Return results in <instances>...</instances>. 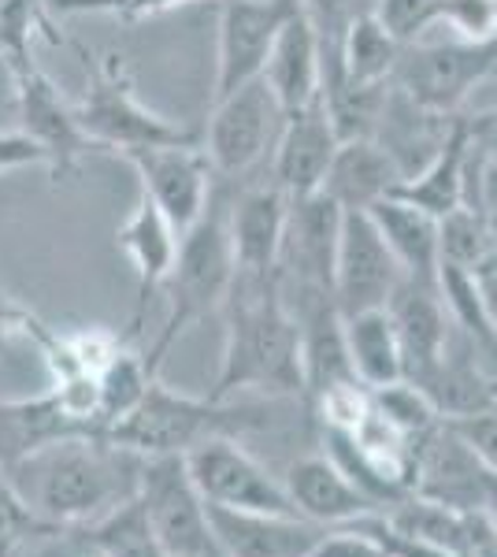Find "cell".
<instances>
[{
	"instance_id": "cell-1",
	"label": "cell",
	"mask_w": 497,
	"mask_h": 557,
	"mask_svg": "<svg viewBox=\"0 0 497 557\" xmlns=\"http://www.w3.org/2000/svg\"><path fill=\"white\" fill-rule=\"evenodd\" d=\"M141 465L146 457L112 443L108 435L83 431L41 446L4 475L45 524L89 528L123 502L138 498Z\"/></svg>"
},
{
	"instance_id": "cell-2",
	"label": "cell",
	"mask_w": 497,
	"mask_h": 557,
	"mask_svg": "<svg viewBox=\"0 0 497 557\" xmlns=\"http://www.w3.org/2000/svg\"><path fill=\"white\" fill-rule=\"evenodd\" d=\"M223 317H227V343L208 398L231 401L241 391H264L271 398L305 394L301 331L275 272H234Z\"/></svg>"
},
{
	"instance_id": "cell-3",
	"label": "cell",
	"mask_w": 497,
	"mask_h": 557,
	"mask_svg": "<svg viewBox=\"0 0 497 557\" xmlns=\"http://www.w3.org/2000/svg\"><path fill=\"white\" fill-rule=\"evenodd\" d=\"M231 197L234 183L215 178L212 197H208L201 220L178 235L175 268L167 275V320L157 343L146 354V364L160 375L167 354L175 349L178 338L186 335L194 323H201L208 312L223 309L234 283V242H231Z\"/></svg>"
},
{
	"instance_id": "cell-4",
	"label": "cell",
	"mask_w": 497,
	"mask_h": 557,
	"mask_svg": "<svg viewBox=\"0 0 497 557\" xmlns=\"http://www.w3.org/2000/svg\"><path fill=\"white\" fill-rule=\"evenodd\" d=\"M264 424L257 406H231L215 398H189L152 380L146 398L138 401L120 424L104 431L112 443L126 446L138 457H186L208 438H238Z\"/></svg>"
},
{
	"instance_id": "cell-5",
	"label": "cell",
	"mask_w": 497,
	"mask_h": 557,
	"mask_svg": "<svg viewBox=\"0 0 497 557\" xmlns=\"http://www.w3.org/2000/svg\"><path fill=\"white\" fill-rule=\"evenodd\" d=\"M75 115L97 149L131 152L152 146H201L204 141V131H189L141 104L126 57L120 52H108L94 67L83 101L75 104Z\"/></svg>"
},
{
	"instance_id": "cell-6",
	"label": "cell",
	"mask_w": 497,
	"mask_h": 557,
	"mask_svg": "<svg viewBox=\"0 0 497 557\" xmlns=\"http://www.w3.org/2000/svg\"><path fill=\"white\" fill-rule=\"evenodd\" d=\"M286 127V108L271 94L264 78L234 89L223 101H212V115L204 127V157L215 178L238 183L257 172L278 146V134Z\"/></svg>"
},
{
	"instance_id": "cell-7",
	"label": "cell",
	"mask_w": 497,
	"mask_h": 557,
	"mask_svg": "<svg viewBox=\"0 0 497 557\" xmlns=\"http://www.w3.org/2000/svg\"><path fill=\"white\" fill-rule=\"evenodd\" d=\"M494 67L497 41H405L390 86L423 112L457 115L460 104L472 97V89L494 78Z\"/></svg>"
},
{
	"instance_id": "cell-8",
	"label": "cell",
	"mask_w": 497,
	"mask_h": 557,
	"mask_svg": "<svg viewBox=\"0 0 497 557\" xmlns=\"http://www.w3.org/2000/svg\"><path fill=\"white\" fill-rule=\"evenodd\" d=\"M186 469L204 506L249 517H301L283 480L271 475L238 438H208L186 454Z\"/></svg>"
},
{
	"instance_id": "cell-9",
	"label": "cell",
	"mask_w": 497,
	"mask_h": 557,
	"mask_svg": "<svg viewBox=\"0 0 497 557\" xmlns=\"http://www.w3.org/2000/svg\"><path fill=\"white\" fill-rule=\"evenodd\" d=\"M138 502L149 517V528L167 557H204L212 546L208 506L197 491L186 457H146L138 483Z\"/></svg>"
},
{
	"instance_id": "cell-10",
	"label": "cell",
	"mask_w": 497,
	"mask_h": 557,
	"mask_svg": "<svg viewBox=\"0 0 497 557\" xmlns=\"http://www.w3.org/2000/svg\"><path fill=\"white\" fill-rule=\"evenodd\" d=\"M297 8L301 0H223L212 101H223L234 89L264 78L271 49Z\"/></svg>"
},
{
	"instance_id": "cell-11",
	"label": "cell",
	"mask_w": 497,
	"mask_h": 557,
	"mask_svg": "<svg viewBox=\"0 0 497 557\" xmlns=\"http://www.w3.org/2000/svg\"><path fill=\"white\" fill-rule=\"evenodd\" d=\"M341 220H346V209H338L323 190L309 197H290L286 235L275 264L283 294H334V257H338Z\"/></svg>"
},
{
	"instance_id": "cell-12",
	"label": "cell",
	"mask_w": 497,
	"mask_h": 557,
	"mask_svg": "<svg viewBox=\"0 0 497 557\" xmlns=\"http://www.w3.org/2000/svg\"><path fill=\"white\" fill-rule=\"evenodd\" d=\"M15 83V104H20V131L45 152L52 183H67L78 172L86 152H94V138L83 131L75 115V104L60 97L52 78L38 64L23 67L12 75Z\"/></svg>"
},
{
	"instance_id": "cell-13",
	"label": "cell",
	"mask_w": 497,
	"mask_h": 557,
	"mask_svg": "<svg viewBox=\"0 0 497 557\" xmlns=\"http://www.w3.org/2000/svg\"><path fill=\"white\" fill-rule=\"evenodd\" d=\"M401 264L375 227L372 212H346L334 257V305L341 317L364 309H386L401 286Z\"/></svg>"
},
{
	"instance_id": "cell-14",
	"label": "cell",
	"mask_w": 497,
	"mask_h": 557,
	"mask_svg": "<svg viewBox=\"0 0 497 557\" xmlns=\"http://www.w3.org/2000/svg\"><path fill=\"white\" fill-rule=\"evenodd\" d=\"M141 178V194L152 197L167 223L186 235L201 220L208 197H212L215 172L201 146H152L123 152Z\"/></svg>"
},
{
	"instance_id": "cell-15",
	"label": "cell",
	"mask_w": 497,
	"mask_h": 557,
	"mask_svg": "<svg viewBox=\"0 0 497 557\" xmlns=\"http://www.w3.org/2000/svg\"><path fill=\"white\" fill-rule=\"evenodd\" d=\"M486 469L475 457L472 446L457 435L449 420H442L415 438V472H412V494L438 506H449L457 513L483 509L486 498Z\"/></svg>"
},
{
	"instance_id": "cell-16",
	"label": "cell",
	"mask_w": 497,
	"mask_h": 557,
	"mask_svg": "<svg viewBox=\"0 0 497 557\" xmlns=\"http://www.w3.org/2000/svg\"><path fill=\"white\" fill-rule=\"evenodd\" d=\"M341 138L320 94L315 101L286 115V127L278 134L275 152H271V183H278L290 197L320 194Z\"/></svg>"
},
{
	"instance_id": "cell-17",
	"label": "cell",
	"mask_w": 497,
	"mask_h": 557,
	"mask_svg": "<svg viewBox=\"0 0 497 557\" xmlns=\"http://www.w3.org/2000/svg\"><path fill=\"white\" fill-rule=\"evenodd\" d=\"M283 487L297 506V513L320 528H346L352 520L383 509L331 454L294 461L283 475Z\"/></svg>"
},
{
	"instance_id": "cell-18",
	"label": "cell",
	"mask_w": 497,
	"mask_h": 557,
	"mask_svg": "<svg viewBox=\"0 0 497 557\" xmlns=\"http://www.w3.org/2000/svg\"><path fill=\"white\" fill-rule=\"evenodd\" d=\"M290 194L278 183H252L231 197V242L238 272L268 275L278 264V246L286 235Z\"/></svg>"
},
{
	"instance_id": "cell-19",
	"label": "cell",
	"mask_w": 497,
	"mask_h": 557,
	"mask_svg": "<svg viewBox=\"0 0 497 557\" xmlns=\"http://www.w3.org/2000/svg\"><path fill=\"white\" fill-rule=\"evenodd\" d=\"M472 157H475L472 127H468V115L457 112L446 127V138L438 141L435 157H431L420 172L401 178L390 197H397V201H405V205H415V209L442 220V215H449L468 201Z\"/></svg>"
},
{
	"instance_id": "cell-20",
	"label": "cell",
	"mask_w": 497,
	"mask_h": 557,
	"mask_svg": "<svg viewBox=\"0 0 497 557\" xmlns=\"http://www.w3.org/2000/svg\"><path fill=\"white\" fill-rule=\"evenodd\" d=\"M390 320L397 327V343H401L405 380L423 383L431 368L442 361L449 343V312L442 301L438 286L415 283V278H401V286L390 298Z\"/></svg>"
},
{
	"instance_id": "cell-21",
	"label": "cell",
	"mask_w": 497,
	"mask_h": 557,
	"mask_svg": "<svg viewBox=\"0 0 497 557\" xmlns=\"http://www.w3.org/2000/svg\"><path fill=\"white\" fill-rule=\"evenodd\" d=\"M115 238H120L126 257L134 260V272H138V298H134V317H131V327H126V338H123V343H131V338H138L141 327H146L152 294L167 283L171 268H175L178 231L171 227L167 215L152 205V197L141 194L131 212V220L123 223Z\"/></svg>"
},
{
	"instance_id": "cell-22",
	"label": "cell",
	"mask_w": 497,
	"mask_h": 557,
	"mask_svg": "<svg viewBox=\"0 0 497 557\" xmlns=\"http://www.w3.org/2000/svg\"><path fill=\"white\" fill-rule=\"evenodd\" d=\"M212 543L227 557H309L327 528L305 517H249L208 506Z\"/></svg>"
},
{
	"instance_id": "cell-23",
	"label": "cell",
	"mask_w": 497,
	"mask_h": 557,
	"mask_svg": "<svg viewBox=\"0 0 497 557\" xmlns=\"http://www.w3.org/2000/svg\"><path fill=\"white\" fill-rule=\"evenodd\" d=\"M397 183H401V168L383 141L357 138L341 141L334 152L327 178H323V194L346 212H368L383 197H390Z\"/></svg>"
},
{
	"instance_id": "cell-24",
	"label": "cell",
	"mask_w": 497,
	"mask_h": 557,
	"mask_svg": "<svg viewBox=\"0 0 497 557\" xmlns=\"http://www.w3.org/2000/svg\"><path fill=\"white\" fill-rule=\"evenodd\" d=\"M264 83L271 94L278 97V104L286 108V115L305 108L309 101L320 97L323 83V57H320V38H315V26L305 12V4L286 20L283 34H278L275 49L268 57Z\"/></svg>"
},
{
	"instance_id": "cell-25",
	"label": "cell",
	"mask_w": 497,
	"mask_h": 557,
	"mask_svg": "<svg viewBox=\"0 0 497 557\" xmlns=\"http://www.w3.org/2000/svg\"><path fill=\"white\" fill-rule=\"evenodd\" d=\"M83 431L86 428L71 417L57 391L38 394V398L0 401V472L15 469L30 454H38L41 446L67 435H83Z\"/></svg>"
},
{
	"instance_id": "cell-26",
	"label": "cell",
	"mask_w": 497,
	"mask_h": 557,
	"mask_svg": "<svg viewBox=\"0 0 497 557\" xmlns=\"http://www.w3.org/2000/svg\"><path fill=\"white\" fill-rule=\"evenodd\" d=\"M368 212H372L375 227L383 231L386 246L394 249L405 278L438 286L442 246H438V220L435 215L415 209V205L397 201V197H383V201L372 205Z\"/></svg>"
},
{
	"instance_id": "cell-27",
	"label": "cell",
	"mask_w": 497,
	"mask_h": 557,
	"mask_svg": "<svg viewBox=\"0 0 497 557\" xmlns=\"http://www.w3.org/2000/svg\"><path fill=\"white\" fill-rule=\"evenodd\" d=\"M346 327V349H349V364L352 375L368 386H390L397 380H405V361H401V343H397V327L390 320V309H364L341 317Z\"/></svg>"
},
{
	"instance_id": "cell-28",
	"label": "cell",
	"mask_w": 497,
	"mask_h": 557,
	"mask_svg": "<svg viewBox=\"0 0 497 557\" xmlns=\"http://www.w3.org/2000/svg\"><path fill=\"white\" fill-rule=\"evenodd\" d=\"M405 41L386 26L378 15H368V20L352 23L346 41L338 49V64H331L323 71V83L331 78H349V83L360 86H390L394 67L401 60ZM320 83V86H323Z\"/></svg>"
},
{
	"instance_id": "cell-29",
	"label": "cell",
	"mask_w": 497,
	"mask_h": 557,
	"mask_svg": "<svg viewBox=\"0 0 497 557\" xmlns=\"http://www.w3.org/2000/svg\"><path fill=\"white\" fill-rule=\"evenodd\" d=\"M438 246H442V264L464 268V272H479V268L494 264L497 249L490 235V212L475 209V205H460L449 215H442Z\"/></svg>"
},
{
	"instance_id": "cell-30",
	"label": "cell",
	"mask_w": 497,
	"mask_h": 557,
	"mask_svg": "<svg viewBox=\"0 0 497 557\" xmlns=\"http://www.w3.org/2000/svg\"><path fill=\"white\" fill-rule=\"evenodd\" d=\"M152 380H160V375L146 364V357L134 354V349H126V346L101 368V375H97V391H101V401H97L101 435L112 424H120L126 412L146 398Z\"/></svg>"
},
{
	"instance_id": "cell-31",
	"label": "cell",
	"mask_w": 497,
	"mask_h": 557,
	"mask_svg": "<svg viewBox=\"0 0 497 557\" xmlns=\"http://www.w3.org/2000/svg\"><path fill=\"white\" fill-rule=\"evenodd\" d=\"M34 30H45L52 45H67V38L57 34L45 0H0V57L12 75L34 64Z\"/></svg>"
},
{
	"instance_id": "cell-32",
	"label": "cell",
	"mask_w": 497,
	"mask_h": 557,
	"mask_svg": "<svg viewBox=\"0 0 497 557\" xmlns=\"http://www.w3.org/2000/svg\"><path fill=\"white\" fill-rule=\"evenodd\" d=\"M89 532L108 550V557H167L164 546L152 535L149 517L138 498L123 502L120 509H112L97 524H89Z\"/></svg>"
},
{
	"instance_id": "cell-33",
	"label": "cell",
	"mask_w": 497,
	"mask_h": 557,
	"mask_svg": "<svg viewBox=\"0 0 497 557\" xmlns=\"http://www.w3.org/2000/svg\"><path fill=\"white\" fill-rule=\"evenodd\" d=\"M372 401H375L378 417H383L390 428L401 431L405 438H412V443L420 435H427L435 424H442V412L435 409V401H431L427 394L409 380L378 386V391H372Z\"/></svg>"
},
{
	"instance_id": "cell-34",
	"label": "cell",
	"mask_w": 497,
	"mask_h": 557,
	"mask_svg": "<svg viewBox=\"0 0 497 557\" xmlns=\"http://www.w3.org/2000/svg\"><path fill=\"white\" fill-rule=\"evenodd\" d=\"M301 4L315 26L323 71H327L331 64H338V49H341V41H346L349 26L368 20V15H378L383 0H301Z\"/></svg>"
},
{
	"instance_id": "cell-35",
	"label": "cell",
	"mask_w": 497,
	"mask_h": 557,
	"mask_svg": "<svg viewBox=\"0 0 497 557\" xmlns=\"http://www.w3.org/2000/svg\"><path fill=\"white\" fill-rule=\"evenodd\" d=\"M49 528L52 524H45L12 487V480L0 472V557H26Z\"/></svg>"
},
{
	"instance_id": "cell-36",
	"label": "cell",
	"mask_w": 497,
	"mask_h": 557,
	"mask_svg": "<svg viewBox=\"0 0 497 557\" xmlns=\"http://www.w3.org/2000/svg\"><path fill=\"white\" fill-rule=\"evenodd\" d=\"M435 26H446L457 41H497V0H442Z\"/></svg>"
},
{
	"instance_id": "cell-37",
	"label": "cell",
	"mask_w": 497,
	"mask_h": 557,
	"mask_svg": "<svg viewBox=\"0 0 497 557\" xmlns=\"http://www.w3.org/2000/svg\"><path fill=\"white\" fill-rule=\"evenodd\" d=\"M49 12L60 15H115L123 23H138L149 15H160L178 4H197V0H45Z\"/></svg>"
},
{
	"instance_id": "cell-38",
	"label": "cell",
	"mask_w": 497,
	"mask_h": 557,
	"mask_svg": "<svg viewBox=\"0 0 497 557\" xmlns=\"http://www.w3.org/2000/svg\"><path fill=\"white\" fill-rule=\"evenodd\" d=\"M442 0H383L378 20H383L401 41H420L427 26H435Z\"/></svg>"
},
{
	"instance_id": "cell-39",
	"label": "cell",
	"mask_w": 497,
	"mask_h": 557,
	"mask_svg": "<svg viewBox=\"0 0 497 557\" xmlns=\"http://www.w3.org/2000/svg\"><path fill=\"white\" fill-rule=\"evenodd\" d=\"M26 557H108L89 528H49Z\"/></svg>"
},
{
	"instance_id": "cell-40",
	"label": "cell",
	"mask_w": 497,
	"mask_h": 557,
	"mask_svg": "<svg viewBox=\"0 0 497 557\" xmlns=\"http://www.w3.org/2000/svg\"><path fill=\"white\" fill-rule=\"evenodd\" d=\"M309 557H386V550L368 532H360L357 524H346V528H327Z\"/></svg>"
},
{
	"instance_id": "cell-41",
	"label": "cell",
	"mask_w": 497,
	"mask_h": 557,
	"mask_svg": "<svg viewBox=\"0 0 497 557\" xmlns=\"http://www.w3.org/2000/svg\"><path fill=\"white\" fill-rule=\"evenodd\" d=\"M449 424H453L457 435L472 446L479 461H483L490 472H497V409L475 412V417L449 420Z\"/></svg>"
},
{
	"instance_id": "cell-42",
	"label": "cell",
	"mask_w": 497,
	"mask_h": 557,
	"mask_svg": "<svg viewBox=\"0 0 497 557\" xmlns=\"http://www.w3.org/2000/svg\"><path fill=\"white\" fill-rule=\"evenodd\" d=\"M26 164H45V152L23 131L0 134V172H12V168H26Z\"/></svg>"
},
{
	"instance_id": "cell-43",
	"label": "cell",
	"mask_w": 497,
	"mask_h": 557,
	"mask_svg": "<svg viewBox=\"0 0 497 557\" xmlns=\"http://www.w3.org/2000/svg\"><path fill=\"white\" fill-rule=\"evenodd\" d=\"M468 127H472L479 152L497 164V108L494 112H483V115H468Z\"/></svg>"
},
{
	"instance_id": "cell-44",
	"label": "cell",
	"mask_w": 497,
	"mask_h": 557,
	"mask_svg": "<svg viewBox=\"0 0 497 557\" xmlns=\"http://www.w3.org/2000/svg\"><path fill=\"white\" fill-rule=\"evenodd\" d=\"M479 290H483V301H486V317H490L494 331H497V260L486 268H479Z\"/></svg>"
},
{
	"instance_id": "cell-45",
	"label": "cell",
	"mask_w": 497,
	"mask_h": 557,
	"mask_svg": "<svg viewBox=\"0 0 497 557\" xmlns=\"http://www.w3.org/2000/svg\"><path fill=\"white\" fill-rule=\"evenodd\" d=\"M479 201H483L486 212L497 215V164L486 160L483 164V178H479Z\"/></svg>"
},
{
	"instance_id": "cell-46",
	"label": "cell",
	"mask_w": 497,
	"mask_h": 557,
	"mask_svg": "<svg viewBox=\"0 0 497 557\" xmlns=\"http://www.w3.org/2000/svg\"><path fill=\"white\" fill-rule=\"evenodd\" d=\"M483 513L494 520L497 528V472L486 475V498H483Z\"/></svg>"
},
{
	"instance_id": "cell-47",
	"label": "cell",
	"mask_w": 497,
	"mask_h": 557,
	"mask_svg": "<svg viewBox=\"0 0 497 557\" xmlns=\"http://www.w3.org/2000/svg\"><path fill=\"white\" fill-rule=\"evenodd\" d=\"M490 235H494V249H497V215L490 212Z\"/></svg>"
},
{
	"instance_id": "cell-48",
	"label": "cell",
	"mask_w": 497,
	"mask_h": 557,
	"mask_svg": "<svg viewBox=\"0 0 497 557\" xmlns=\"http://www.w3.org/2000/svg\"><path fill=\"white\" fill-rule=\"evenodd\" d=\"M8 349V338H4V331H0V354H4Z\"/></svg>"
}]
</instances>
